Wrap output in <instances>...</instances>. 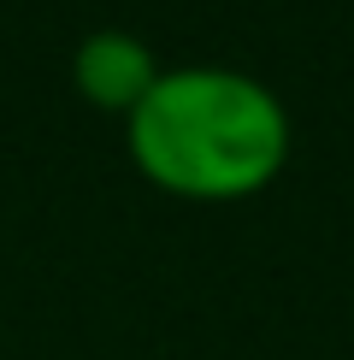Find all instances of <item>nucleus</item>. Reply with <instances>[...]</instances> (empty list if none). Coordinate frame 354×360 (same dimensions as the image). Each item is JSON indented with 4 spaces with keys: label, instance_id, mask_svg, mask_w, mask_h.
Returning a JSON list of instances; mask_svg holds the SVG:
<instances>
[{
    "label": "nucleus",
    "instance_id": "1",
    "mask_svg": "<svg viewBox=\"0 0 354 360\" xmlns=\"http://www.w3.org/2000/svg\"><path fill=\"white\" fill-rule=\"evenodd\" d=\"M289 107L230 65H171L124 118L136 172L177 201H248L289 166Z\"/></svg>",
    "mask_w": 354,
    "mask_h": 360
},
{
    "label": "nucleus",
    "instance_id": "2",
    "mask_svg": "<svg viewBox=\"0 0 354 360\" xmlns=\"http://www.w3.org/2000/svg\"><path fill=\"white\" fill-rule=\"evenodd\" d=\"M159 59L154 48H148L142 36H130V30H88V36L77 41V59H71V77H77V95L88 101V107L100 112H136L142 95L154 89L159 77Z\"/></svg>",
    "mask_w": 354,
    "mask_h": 360
}]
</instances>
